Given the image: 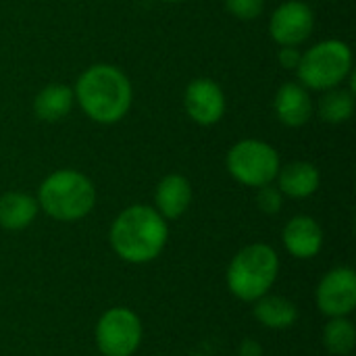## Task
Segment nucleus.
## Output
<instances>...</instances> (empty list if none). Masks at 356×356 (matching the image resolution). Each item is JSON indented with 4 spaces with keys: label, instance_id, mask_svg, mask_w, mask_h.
Here are the masks:
<instances>
[{
    "label": "nucleus",
    "instance_id": "obj_12",
    "mask_svg": "<svg viewBox=\"0 0 356 356\" xmlns=\"http://www.w3.org/2000/svg\"><path fill=\"white\" fill-rule=\"evenodd\" d=\"M284 246L296 259H313L323 246V229L313 217L298 215L284 227Z\"/></svg>",
    "mask_w": 356,
    "mask_h": 356
},
{
    "label": "nucleus",
    "instance_id": "obj_6",
    "mask_svg": "<svg viewBox=\"0 0 356 356\" xmlns=\"http://www.w3.org/2000/svg\"><path fill=\"white\" fill-rule=\"evenodd\" d=\"M229 175L248 188H261L267 184H273L282 169V161L277 150L263 142V140H240L236 142L225 159Z\"/></svg>",
    "mask_w": 356,
    "mask_h": 356
},
{
    "label": "nucleus",
    "instance_id": "obj_16",
    "mask_svg": "<svg viewBox=\"0 0 356 356\" xmlns=\"http://www.w3.org/2000/svg\"><path fill=\"white\" fill-rule=\"evenodd\" d=\"M38 200L23 192H6L0 196V227L8 232L25 229L38 217Z\"/></svg>",
    "mask_w": 356,
    "mask_h": 356
},
{
    "label": "nucleus",
    "instance_id": "obj_4",
    "mask_svg": "<svg viewBox=\"0 0 356 356\" xmlns=\"http://www.w3.org/2000/svg\"><path fill=\"white\" fill-rule=\"evenodd\" d=\"M277 273V252L269 244H250L232 259L227 267V286L236 298L254 302L271 290Z\"/></svg>",
    "mask_w": 356,
    "mask_h": 356
},
{
    "label": "nucleus",
    "instance_id": "obj_3",
    "mask_svg": "<svg viewBox=\"0 0 356 356\" xmlns=\"http://www.w3.org/2000/svg\"><path fill=\"white\" fill-rule=\"evenodd\" d=\"M38 207L56 221H79L96 204V188L88 175L75 169L50 173L38 190Z\"/></svg>",
    "mask_w": 356,
    "mask_h": 356
},
{
    "label": "nucleus",
    "instance_id": "obj_20",
    "mask_svg": "<svg viewBox=\"0 0 356 356\" xmlns=\"http://www.w3.org/2000/svg\"><path fill=\"white\" fill-rule=\"evenodd\" d=\"M257 207L267 213V215H277L284 207V194L280 192V188L267 184V186H261L257 188Z\"/></svg>",
    "mask_w": 356,
    "mask_h": 356
},
{
    "label": "nucleus",
    "instance_id": "obj_15",
    "mask_svg": "<svg viewBox=\"0 0 356 356\" xmlns=\"http://www.w3.org/2000/svg\"><path fill=\"white\" fill-rule=\"evenodd\" d=\"M73 102H75L73 88H69L67 83H48L33 98V115L40 121L56 123L71 113Z\"/></svg>",
    "mask_w": 356,
    "mask_h": 356
},
{
    "label": "nucleus",
    "instance_id": "obj_13",
    "mask_svg": "<svg viewBox=\"0 0 356 356\" xmlns=\"http://www.w3.org/2000/svg\"><path fill=\"white\" fill-rule=\"evenodd\" d=\"M192 202V186L179 173L165 175L154 190V209L165 219H179Z\"/></svg>",
    "mask_w": 356,
    "mask_h": 356
},
{
    "label": "nucleus",
    "instance_id": "obj_17",
    "mask_svg": "<svg viewBox=\"0 0 356 356\" xmlns=\"http://www.w3.org/2000/svg\"><path fill=\"white\" fill-rule=\"evenodd\" d=\"M254 317L269 330H288L298 319V309L284 296H261L254 300Z\"/></svg>",
    "mask_w": 356,
    "mask_h": 356
},
{
    "label": "nucleus",
    "instance_id": "obj_14",
    "mask_svg": "<svg viewBox=\"0 0 356 356\" xmlns=\"http://www.w3.org/2000/svg\"><path fill=\"white\" fill-rule=\"evenodd\" d=\"M280 192L290 198H309L313 196L321 186V173L313 163L307 161H294L280 169L277 173Z\"/></svg>",
    "mask_w": 356,
    "mask_h": 356
},
{
    "label": "nucleus",
    "instance_id": "obj_10",
    "mask_svg": "<svg viewBox=\"0 0 356 356\" xmlns=\"http://www.w3.org/2000/svg\"><path fill=\"white\" fill-rule=\"evenodd\" d=\"M317 307L327 317H346L355 311L356 273L350 267H336L319 282Z\"/></svg>",
    "mask_w": 356,
    "mask_h": 356
},
{
    "label": "nucleus",
    "instance_id": "obj_24",
    "mask_svg": "<svg viewBox=\"0 0 356 356\" xmlns=\"http://www.w3.org/2000/svg\"><path fill=\"white\" fill-rule=\"evenodd\" d=\"M161 2H173V4H177V2H186V0H161Z\"/></svg>",
    "mask_w": 356,
    "mask_h": 356
},
{
    "label": "nucleus",
    "instance_id": "obj_19",
    "mask_svg": "<svg viewBox=\"0 0 356 356\" xmlns=\"http://www.w3.org/2000/svg\"><path fill=\"white\" fill-rule=\"evenodd\" d=\"M323 344L332 355H350L356 344L355 323L346 317H332V321L323 330Z\"/></svg>",
    "mask_w": 356,
    "mask_h": 356
},
{
    "label": "nucleus",
    "instance_id": "obj_11",
    "mask_svg": "<svg viewBox=\"0 0 356 356\" xmlns=\"http://www.w3.org/2000/svg\"><path fill=\"white\" fill-rule=\"evenodd\" d=\"M275 117L286 127H302L313 115V100L309 90L300 81H286L280 86L273 98Z\"/></svg>",
    "mask_w": 356,
    "mask_h": 356
},
{
    "label": "nucleus",
    "instance_id": "obj_18",
    "mask_svg": "<svg viewBox=\"0 0 356 356\" xmlns=\"http://www.w3.org/2000/svg\"><path fill=\"white\" fill-rule=\"evenodd\" d=\"M355 113V92L344 88L325 90V96L319 100V117L325 123L340 125L346 123Z\"/></svg>",
    "mask_w": 356,
    "mask_h": 356
},
{
    "label": "nucleus",
    "instance_id": "obj_23",
    "mask_svg": "<svg viewBox=\"0 0 356 356\" xmlns=\"http://www.w3.org/2000/svg\"><path fill=\"white\" fill-rule=\"evenodd\" d=\"M240 356H263V348L254 340H246L240 346Z\"/></svg>",
    "mask_w": 356,
    "mask_h": 356
},
{
    "label": "nucleus",
    "instance_id": "obj_7",
    "mask_svg": "<svg viewBox=\"0 0 356 356\" xmlns=\"http://www.w3.org/2000/svg\"><path fill=\"white\" fill-rule=\"evenodd\" d=\"M142 342L140 317L125 307L108 309L96 325V344L104 356H131Z\"/></svg>",
    "mask_w": 356,
    "mask_h": 356
},
{
    "label": "nucleus",
    "instance_id": "obj_5",
    "mask_svg": "<svg viewBox=\"0 0 356 356\" xmlns=\"http://www.w3.org/2000/svg\"><path fill=\"white\" fill-rule=\"evenodd\" d=\"M296 71L307 90L325 92L338 88L353 71V50L342 40H323L302 52Z\"/></svg>",
    "mask_w": 356,
    "mask_h": 356
},
{
    "label": "nucleus",
    "instance_id": "obj_2",
    "mask_svg": "<svg viewBox=\"0 0 356 356\" xmlns=\"http://www.w3.org/2000/svg\"><path fill=\"white\" fill-rule=\"evenodd\" d=\"M169 240L165 217L148 204H131L111 225V246L119 259L134 265L154 261Z\"/></svg>",
    "mask_w": 356,
    "mask_h": 356
},
{
    "label": "nucleus",
    "instance_id": "obj_1",
    "mask_svg": "<svg viewBox=\"0 0 356 356\" xmlns=\"http://www.w3.org/2000/svg\"><path fill=\"white\" fill-rule=\"evenodd\" d=\"M75 100L81 111L100 125L119 123L131 108L134 90L129 77L115 65L88 67L75 83Z\"/></svg>",
    "mask_w": 356,
    "mask_h": 356
},
{
    "label": "nucleus",
    "instance_id": "obj_8",
    "mask_svg": "<svg viewBox=\"0 0 356 356\" xmlns=\"http://www.w3.org/2000/svg\"><path fill=\"white\" fill-rule=\"evenodd\" d=\"M313 27V8L302 0L282 2L269 19V33L280 46H300L311 38Z\"/></svg>",
    "mask_w": 356,
    "mask_h": 356
},
{
    "label": "nucleus",
    "instance_id": "obj_21",
    "mask_svg": "<svg viewBox=\"0 0 356 356\" xmlns=\"http://www.w3.org/2000/svg\"><path fill=\"white\" fill-rule=\"evenodd\" d=\"M225 8L240 21H252L261 17L265 8V0H223Z\"/></svg>",
    "mask_w": 356,
    "mask_h": 356
},
{
    "label": "nucleus",
    "instance_id": "obj_22",
    "mask_svg": "<svg viewBox=\"0 0 356 356\" xmlns=\"http://www.w3.org/2000/svg\"><path fill=\"white\" fill-rule=\"evenodd\" d=\"M300 58H302V52L298 50V46H282L280 48L277 60L284 69H298Z\"/></svg>",
    "mask_w": 356,
    "mask_h": 356
},
{
    "label": "nucleus",
    "instance_id": "obj_9",
    "mask_svg": "<svg viewBox=\"0 0 356 356\" xmlns=\"http://www.w3.org/2000/svg\"><path fill=\"white\" fill-rule=\"evenodd\" d=\"M225 106H227L225 94L217 81L209 77H198L186 86L184 108L194 123L202 127H211L219 123L225 115Z\"/></svg>",
    "mask_w": 356,
    "mask_h": 356
}]
</instances>
